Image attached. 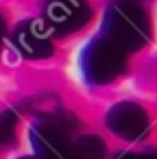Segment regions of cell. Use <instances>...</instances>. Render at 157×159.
Wrapping results in <instances>:
<instances>
[{"label":"cell","instance_id":"6da1fadb","mask_svg":"<svg viewBox=\"0 0 157 159\" xmlns=\"http://www.w3.org/2000/svg\"><path fill=\"white\" fill-rule=\"evenodd\" d=\"M99 37L108 39L110 43H114L129 56V54L142 50L151 41V37H153L151 15L140 2L114 0L104 11Z\"/></svg>","mask_w":157,"mask_h":159},{"label":"cell","instance_id":"7a4b0ae2","mask_svg":"<svg viewBox=\"0 0 157 159\" xmlns=\"http://www.w3.org/2000/svg\"><path fill=\"white\" fill-rule=\"evenodd\" d=\"M80 71L86 84L105 86L127 71V54L104 37L90 39L80 54Z\"/></svg>","mask_w":157,"mask_h":159},{"label":"cell","instance_id":"3957f363","mask_svg":"<svg viewBox=\"0 0 157 159\" xmlns=\"http://www.w3.org/2000/svg\"><path fill=\"white\" fill-rule=\"evenodd\" d=\"M108 131L123 142H140L151 133V114L136 101H118L105 112Z\"/></svg>","mask_w":157,"mask_h":159},{"label":"cell","instance_id":"277c9868","mask_svg":"<svg viewBox=\"0 0 157 159\" xmlns=\"http://www.w3.org/2000/svg\"><path fill=\"white\" fill-rule=\"evenodd\" d=\"M9 41L13 50L26 60H45L56 52L50 28L37 17H26L15 24L9 32Z\"/></svg>","mask_w":157,"mask_h":159},{"label":"cell","instance_id":"5b68a950","mask_svg":"<svg viewBox=\"0 0 157 159\" xmlns=\"http://www.w3.org/2000/svg\"><path fill=\"white\" fill-rule=\"evenodd\" d=\"M93 17L88 0H43V24L60 37L76 34Z\"/></svg>","mask_w":157,"mask_h":159},{"label":"cell","instance_id":"8992f818","mask_svg":"<svg viewBox=\"0 0 157 159\" xmlns=\"http://www.w3.org/2000/svg\"><path fill=\"white\" fill-rule=\"evenodd\" d=\"M28 135L35 159H69L71 131L58 125L50 114H43L30 127Z\"/></svg>","mask_w":157,"mask_h":159},{"label":"cell","instance_id":"52a82bcc","mask_svg":"<svg viewBox=\"0 0 157 159\" xmlns=\"http://www.w3.org/2000/svg\"><path fill=\"white\" fill-rule=\"evenodd\" d=\"M69 159H108V144L95 133L78 135L76 140H71Z\"/></svg>","mask_w":157,"mask_h":159},{"label":"cell","instance_id":"ba28073f","mask_svg":"<svg viewBox=\"0 0 157 159\" xmlns=\"http://www.w3.org/2000/svg\"><path fill=\"white\" fill-rule=\"evenodd\" d=\"M17 125H20V114L11 107L0 110V146H11L17 135Z\"/></svg>","mask_w":157,"mask_h":159},{"label":"cell","instance_id":"9c48e42d","mask_svg":"<svg viewBox=\"0 0 157 159\" xmlns=\"http://www.w3.org/2000/svg\"><path fill=\"white\" fill-rule=\"evenodd\" d=\"M114 159H157L151 151L146 153H140V151H125V153H118Z\"/></svg>","mask_w":157,"mask_h":159},{"label":"cell","instance_id":"30bf717a","mask_svg":"<svg viewBox=\"0 0 157 159\" xmlns=\"http://www.w3.org/2000/svg\"><path fill=\"white\" fill-rule=\"evenodd\" d=\"M7 37V20H4V15L0 13V48H2V39Z\"/></svg>","mask_w":157,"mask_h":159},{"label":"cell","instance_id":"8fae6325","mask_svg":"<svg viewBox=\"0 0 157 159\" xmlns=\"http://www.w3.org/2000/svg\"><path fill=\"white\" fill-rule=\"evenodd\" d=\"M17 159H35V157H30V155H22V157H17Z\"/></svg>","mask_w":157,"mask_h":159}]
</instances>
